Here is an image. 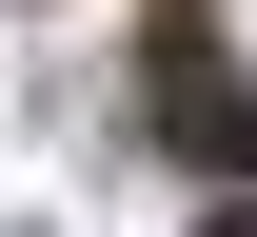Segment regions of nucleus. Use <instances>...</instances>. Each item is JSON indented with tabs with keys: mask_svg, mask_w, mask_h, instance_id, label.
<instances>
[{
	"mask_svg": "<svg viewBox=\"0 0 257 237\" xmlns=\"http://www.w3.org/2000/svg\"><path fill=\"white\" fill-rule=\"evenodd\" d=\"M139 119H159V138H178L198 178H257V99H237L218 20H159V40H139Z\"/></svg>",
	"mask_w": 257,
	"mask_h": 237,
	"instance_id": "f257e3e1",
	"label": "nucleus"
}]
</instances>
